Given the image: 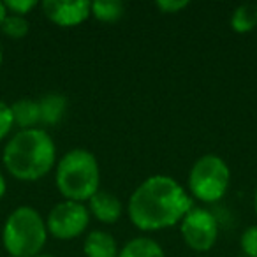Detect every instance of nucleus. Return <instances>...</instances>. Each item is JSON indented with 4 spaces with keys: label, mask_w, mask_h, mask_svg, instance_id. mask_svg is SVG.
Returning <instances> with one entry per match:
<instances>
[{
    "label": "nucleus",
    "mask_w": 257,
    "mask_h": 257,
    "mask_svg": "<svg viewBox=\"0 0 257 257\" xmlns=\"http://www.w3.org/2000/svg\"><path fill=\"white\" fill-rule=\"evenodd\" d=\"M192 199L171 176L147 178L128 197V218L141 231H161L182 222Z\"/></svg>",
    "instance_id": "1"
},
{
    "label": "nucleus",
    "mask_w": 257,
    "mask_h": 257,
    "mask_svg": "<svg viewBox=\"0 0 257 257\" xmlns=\"http://www.w3.org/2000/svg\"><path fill=\"white\" fill-rule=\"evenodd\" d=\"M4 168L16 180L36 182L53 169L57 148L51 136L43 128H27L16 133L2 154Z\"/></svg>",
    "instance_id": "2"
},
{
    "label": "nucleus",
    "mask_w": 257,
    "mask_h": 257,
    "mask_svg": "<svg viewBox=\"0 0 257 257\" xmlns=\"http://www.w3.org/2000/svg\"><path fill=\"white\" fill-rule=\"evenodd\" d=\"M55 182L65 201H90L99 192L100 183V169L95 155L83 148L67 152L58 161Z\"/></svg>",
    "instance_id": "3"
},
{
    "label": "nucleus",
    "mask_w": 257,
    "mask_h": 257,
    "mask_svg": "<svg viewBox=\"0 0 257 257\" xmlns=\"http://www.w3.org/2000/svg\"><path fill=\"white\" fill-rule=\"evenodd\" d=\"M48 239L46 222L32 206H20L8 217L2 243L11 257H36Z\"/></svg>",
    "instance_id": "4"
},
{
    "label": "nucleus",
    "mask_w": 257,
    "mask_h": 257,
    "mask_svg": "<svg viewBox=\"0 0 257 257\" xmlns=\"http://www.w3.org/2000/svg\"><path fill=\"white\" fill-rule=\"evenodd\" d=\"M231 171L224 159L206 154L194 162L189 175V189L194 197L203 203H215L222 199L229 189Z\"/></svg>",
    "instance_id": "5"
},
{
    "label": "nucleus",
    "mask_w": 257,
    "mask_h": 257,
    "mask_svg": "<svg viewBox=\"0 0 257 257\" xmlns=\"http://www.w3.org/2000/svg\"><path fill=\"white\" fill-rule=\"evenodd\" d=\"M90 213L83 203L76 201H62L55 204L48 213L46 227L51 236L58 239H72L83 234L88 225Z\"/></svg>",
    "instance_id": "6"
},
{
    "label": "nucleus",
    "mask_w": 257,
    "mask_h": 257,
    "mask_svg": "<svg viewBox=\"0 0 257 257\" xmlns=\"http://www.w3.org/2000/svg\"><path fill=\"white\" fill-rule=\"evenodd\" d=\"M180 232L187 245L196 252H208L218 236L217 218L204 208H192L180 222Z\"/></svg>",
    "instance_id": "7"
},
{
    "label": "nucleus",
    "mask_w": 257,
    "mask_h": 257,
    "mask_svg": "<svg viewBox=\"0 0 257 257\" xmlns=\"http://www.w3.org/2000/svg\"><path fill=\"white\" fill-rule=\"evenodd\" d=\"M44 16L58 27L81 25L92 15V2L86 0H44L41 4Z\"/></svg>",
    "instance_id": "8"
},
{
    "label": "nucleus",
    "mask_w": 257,
    "mask_h": 257,
    "mask_svg": "<svg viewBox=\"0 0 257 257\" xmlns=\"http://www.w3.org/2000/svg\"><path fill=\"white\" fill-rule=\"evenodd\" d=\"M90 211L97 220L104 222V224H114L118 218L121 217V203L114 194L107 192V190H99L92 199L88 201Z\"/></svg>",
    "instance_id": "9"
},
{
    "label": "nucleus",
    "mask_w": 257,
    "mask_h": 257,
    "mask_svg": "<svg viewBox=\"0 0 257 257\" xmlns=\"http://www.w3.org/2000/svg\"><path fill=\"white\" fill-rule=\"evenodd\" d=\"M83 252L86 257H118V246L109 232L92 231L85 238Z\"/></svg>",
    "instance_id": "10"
},
{
    "label": "nucleus",
    "mask_w": 257,
    "mask_h": 257,
    "mask_svg": "<svg viewBox=\"0 0 257 257\" xmlns=\"http://www.w3.org/2000/svg\"><path fill=\"white\" fill-rule=\"evenodd\" d=\"M11 113L13 120L18 127H22V131L27 128H36L37 123H41V111L39 104L36 100L30 99H20L15 104H11Z\"/></svg>",
    "instance_id": "11"
},
{
    "label": "nucleus",
    "mask_w": 257,
    "mask_h": 257,
    "mask_svg": "<svg viewBox=\"0 0 257 257\" xmlns=\"http://www.w3.org/2000/svg\"><path fill=\"white\" fill-rule=\"evenodd\" d=\"M37 104L41 111V123L46 125L58 123L67 109V99L62 93H46Z\"/></svg>",
    "instance_id": "12"
},
{
    "label": "nucleus",
    "mask_w": 257,
    "mask_h": 257,
    "mask_svg": "<svg viewBox=\"0 0 257 257\" xmlns=\"http://www.w3.org/2000/svg\"><path fill=\"white\" fill-rule=\"evenodd\" d=\"M118 257H166V253L155 239L140 236L125 243L123 248L118 252Z\"/></svg>",
    "instance_id": "13"
},
{
    "label": "nucleus",
    "mask_w": 257,
    "mask_h": 257,
    "mask_svg": "<svg viewBox=\"0 0 257 257\" xmlns=\"http://www.w3.org/2000/svg\"><path fill=\"white\" fill-rule=\"evenodd\" d=\"M257 27V6L241 4L232 11L231 29L236 34H248Z\"/></svg>",
    "instance_id": "14"
},
{
    "label": "nucleus",
    "mask_w": 257,
    "mask_h": 257,
    "mask_svg": "<svg viewBox=\"0 0 257 257\" xmlns=\"http://www.w3.org/2000/svg\"><path fill=\"white\" fill-rule=\"evenodd\" d=\"M125 6L120 0H97L92 2V16L99 22L114 23L123 16Z\"/></svg>",
    "instance_id": "15"
},
{
    "label": "nucleus",
    "mask_w": 257,
    "mask_h": 257,
    "mask_svg": "<svg viewBox=\"0 0 257 257\" xmlns=\"http://www.w3.org/2000/svg\"><path fill=\"white\" fill-rule=\"evenodd\" d=\"M0 29H2V32H4L6 36L11 37V39H22V37H25L27 34H29L30 25L25 16H16V15H9L8 13V16H6L4 23H2Z\"/></svg>",
    "instance_id": "16"
},
{
    "label": "nucleus",
    "mask_w": 257,
    "mask_h": 257,
    "mask_svg": "<svg viewBox=\"0 0 257 257\" xmlns=\"http://www.w3.org/2000/svg\"><path fill=\"white\" fill-rule=\"evenodd\" d=\"M239 245L246 257H257V225H250L243 231Z\"/></svg>",
    "instance_id": "17"
},
{
    "label": "nucleus",
    "mask_w": 257,
    "mask_h": 257,
    "mask_svg": "<svg viewBox=\"0 0 257 257\" xmlns=\"http://www.w3.org/2000/svg\"><path fill=\"white\" fill-rule=\"evenodd\" d=\"M37 6H39L37 0H6L4 2L6 11L9 15H16V16H25L27 13H30Z\"/></svg>",
    "instance_id": "18"
},
{
    "label": "nucleus",
    "mask_w": 257,
    "mask_h": 257,
    "mask_svg": "<svg viewBox=\"0 0 257 257\" xmlns=\"http://www.w3.org/2000/svg\"><path fill=\"white\" fill-rule=\"evenodd\" d=\"M13 125H15V120H13L11 106L0 100V141L11 133Z\"/></svg>",
    "instance_id": "19"
},
{
    "label": "nucleus",
    "mask_w": 257,
    "mask_h": 257,
    "mask_svg": "<svg viewBox=\"0 0 257 257\" xmlns=\"http://www.w3.org/2000/svg\"><path fill=\"white\" fill-rule=\"evenodd\" d=\"M187 6H189L187 0H157V2H155V8L161 9L166 15H175V13L185 9Z\"/></svg>",
    "instance_id": "20"
},
{
    "label": "nucleus",
    "mask_w": 257,
    "mask_h": 257,
    "mask_svg": "<svg viewBox=\"0 0 257 257\" xmlns=\"http://www.w3.org/2000/svg\"><path fill=\"white\" fill-rule=\"evenodd\" d=\"M6 189H8V185H6V178H4V175H2V173H0V199H2V197H4Z\"/></svg>",
    "instance_id": "21"
},
{
    "label": "nucleus",
    "mask_w": 257,
    "mask_h": 257,
    "mask_svg": "<svg viewBox=\"0 0 257 257\" xmlns=\"http://www.w3.org/2000/svg\"><path fill=\"white\" fill-rule=\"evenodd\" d=\"M6 16H8V11H6V8H4V2H0V27L4 23Z\"/></svg>",
    "instance_id": "22"
},
{
    "label": "nucleus",
    "mask_w": 257,
    "mask_h": 257,
    "mask_svg": "<svg viewBox=\"0 0 257 257\" xmlns=\"http://www.w3.org/2000/svg\"><path fill=\"white\" fill-rule=\"evenodd\" d=\"M253 208H255V215H257V189H255V196H253Z\"/></svg>",
    "instance_id": "23"
},
{
    "label": "nucleus",
    "mask_w": 257,
    "mask_h": 257,
    "mask_svg": "<svg viewBox=\"0 0 257 257\" xmlns=\"http://www.w3.org/2000/svg\"><path fill=\"white\" fill-rule=\"evenodd\" d=\"M36 257H55V255H51V253H39V255H36Z\"/></svg>",
    "instance_id": "24"
},
{
    "label": "nucleus",
    "mask_w": 257,
    "mask_h": 257,
    "mask_svg": "<svg viewBox=\"0 0 257 257\" xmlns=\"http://www.w3.org/2000/svg\"><path fill=\"white\" fill-rule=\"evenodd\" d=\"M2 60H4V53H2V46H0V65H2Z\"/></svg>",
    "instance_id": "25"
},
{
    "label": "nucleus",
    "mask_w": 257,
    "mask_h": 257,
    "mask_svg": "<svg viewBox=\"0 0 257 257\" xmlns=\"http://www.w3.org/2000/svg\"><path fill=\"white\" fill-rule=\"evenodd\" d=\"M8 257H11V255H8Z\"/></svg>",
    "instance_id": "26"
}]
</instances>
